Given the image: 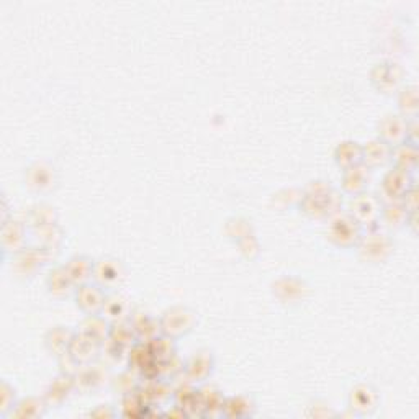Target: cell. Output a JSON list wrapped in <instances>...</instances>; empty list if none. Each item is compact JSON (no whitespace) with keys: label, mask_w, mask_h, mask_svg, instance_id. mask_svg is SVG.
<instances>
[{"label":"cell","mask_w":419,"mask_h":419,"mask_svg":"<svg viewBox=\"0 0 419 419\" xmlns=\"http://www.w3.org/2000/svg\"><path fill=\"white\" fill-rule=\"evenodd\" d=\"M329 234L337 245L348 246L357 241L359 236H361V231H359V223L352 216H337L336 220H332Z\"/></svg>","instance_id":"6da1fadb"},{"label":"cell","mask_w":419,"mask_h":419,"mask_svg":"<svg viewBox=\"0 0 419 419\" xmlns=\"http://www.w3.org/2000/svg\"><path fill=\"white\" fill-rule=\"evenodd\" d=\"M350 208L352 218L359 225H374L380 216V205L372 195H357Z\"/></svg>","instance_id":"7a4b0ae2"},{"label":"cell","mask_w":419,"mask_h":419,"mask_svg":"<svg viewBox=\"0 0 419 419\" xmlns=\"http://www.w3.org/2000/svg\"><path fill=\"white\" fill-rule=\"evenodd\" d=\"M378 130L383 143L393 144V146L403 144L406 135H408V125L398 117H387L382 122V125L378 126Z\"/></svg>","instance_id":"3957f363"},{"label":"cell","mask_w":419,"mask_h":419,"mask_svg":"<svg viewBox=\"0 0 419 419\" xmlns=\"http://www.w3.org/2000/svg\"><path fill=\"white\" fill-rule=\"evenodd\" d=\"M408 172L403 169L396 168L395 170H392L390 174L385 177L383 182V189L388 195L393 196V199H400V196H406L408 194Z\"/></svg>","instance_id":"277c9868"},{"label":"cell","mask_w":419,"mask_h":419,"mask_svg":"<svg viewBox=\"0 0 419 419\" xmlns=\"http://www.w3.org/2000/svg\"><path fill=\"white\" fill-rule=\"evenodd\" d=\"M336 162L343 166L344 170L349 168H356L362 162V148L357 143L352 141H346V143L339 144L336 149Z\"/></svg>","instance_id":"5b68a950"},{"label":"cell","mask_w":419,"mask_h":419,"mask_svg":"<svg viewBox=\"0 0 419 419\" xmlns=\"http://www.w3.org/2000/svg\"><path fill=\"white\" fill-rule=\"evenodd\" d=\"M365 182L367 174L361 166L344 170V189L348 190L349 194H361V192L365 189Z\"/></svg>","instance_id":"8992f818"},{"label":"cell","mask_w":419,"mask_h":419,"mask_svg":"<svg viewBox=\"0 0 419 419\" xmlns=\"http://www.w3.org/2000/svg\"><path fill=\"white\" fill-rule=\"evenodd\" d=\"M388 156V144H385L382 139L372 141L370 144H367V148L362 149V161H365L367 164L377 166L387 161Z\"/></svg>","instance_id":"52a82bcc"},{"label":"cell","mask_w":419,"mask_h":419,"mask_svg":"<svg viewBox=\"0 0 419 419\" xmlns=\"http://www.w3.org/2000/svg\"><path fill=\"white\" fill-rule=\"evenodd\" d=\"M77 303L87 311H95L104 305L105 300L102 298L100 290L97 286H82L79 295H77Z\"/></svg>","instance_id":"ba28073f"},{"label":"cell","mask_w":419,"mask_h":419,"mask_svg":"<svg viewBox=\"0 0 419 419\" xmlns=\"http://www.w3.org/2000/svg\"><path fill=\"white\" fill-rule=\"evenodd\" d=\"M331 202H332L331 195L323 194V192H315V194L306 195L305 208L306 212L313 213V215H324V213H328L329 203Z\"/></svg>","instance_id":"9c48e42d"}]
</instances>
